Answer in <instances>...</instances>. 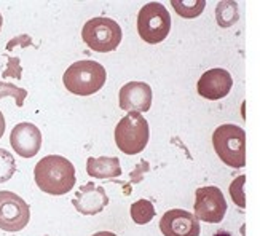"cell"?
Returning <instances> with one entry per match:
<instances>
[{"label":"cell","instance_id":"obj_1","mask_svg":"<svg viewBox=\"0 0 260 236\" xmlns=\"http://www.w3.org/2000/svg\"><path fill=\"white\" fill-rule=\"evenodd\" d=\"M34 179L42 192L48 195H66L75 185V167L61 155H48L34 170Z\"/></svg>","mask_w":260,"mask_h":236},{"label":"cell","instance_id":"obj_10","mask_svg":"<svg viewBox=\"0 0 260 236\" xmlns=\"http://www.w3.org/2000/svg\"><path fill=\"white\" fill-rule=\"evenodd\" d=\"M10 144L22 158H32L42 147V132L34 123H18L10 134Z\"/></svg>","mask_w":260,"mask_h":236},{"label":"cell","instance_id":"obj_20","mask_svg":"<svg viewBox=\"0 0 260 236\" xmlns=\"http://www.w3.org/2000/svg\"><path fill=\"white\" fill-rule=\"evenodd\" d=\"M7 96L13 97L18 107H22V104H24V99L27 96V91L24 88H18L15 85H11V83L0 82V99L7 97Z\"/></svg>","mask_w":260,"mask_h":236},{"label":"cell","instance_id":"obj_9","mask_svg":"<svg viewBox=\"0 0 260 236\" xmlns=\"http://www.w3.org/2000/svg\"><path fill=\"white\" fill-rule=\"evenodd\" d=\"M160 230L165 236H200L201 227L195 214L184 209H169L161 216Z\"/></svg>","mask_w":260,"mask_h":236},{"label":"cell","instance_id":"obj_15","mask_svg":"<svg viewBox=\"0 0 260 236\" xmlns=\"http://www.w3.org/2000/svg\"><path fill=\"white\" fill-rule=\"evenodd\" d=\"M216 19L220 27H230L236 21L240 19L238 13V4L230 2V0H223L216 8Z\"/></svg>","mask_w":260,"mask_h":236},{"label":"cell","instance_id":"obj_7","mask_svg":"<svg viewBox=\"0 0 260 236\" xmlns=\"http://www.w3.org/2000/svg\"><path fill=\"white\" fill-rule=\"evenodd\" d=\"M30 219V208L13 192H0V230L16 233L26 228Z\"/></svg>","mask_w":260,"mask_h":236},{"label":"cell","instance_id":"obj_25","mask_svg":"<svg viewBox=\"0 0 260 236\" xmlns=\"http://www.w3.org/2000/svg\"><path fill=\"white\" fill-rule=\"evenodd\" d=\"M93 236H117L115 233H112V231H98L94 233Z\"/></svg>","mask_w":260,"mask_h":236},{"label":"cell","instance_id":"obj_6","mask_svg":"<svg viewBox=\"0 0 260 236\" xmlns=\"http://www.w3.org/2000/svg\"><path fill=\"white\" fill-rule=\"evenodd\" d=\"M171 30V15L158 2H150L141 8L138 15V32L139 37L150 43L163 42Z\"/></svg>","mask_w":260,"mask_h":236},{"label":"cell","instance_id":"obj_5","mask_svg":"<svg viewBox=\"0 0 260 236\" xmlns=\"http://www.w3.org/2000/svg\"><path fill=\"white\" fill-rule=\"evenodd\" d=\"M121 37L123 33L118 22L104 16L86 21V24L82 29L83 42L98 53H109L117 50Z\"/></svg>","mask_w":260,"mask_h":236},{"label":"cell","instance_id":"obj_14","mask_svg":"<svg viewBox=\"0 0 260 236\" xmlns=\"http://www.w3.org/2000/svg\"><path fill=\"white\" fill-rule=\"evenodd\" d=\"M86 173L94 179H115L121 176V166L117 156H89L86 161Z\"/></svg>","mask_w":260,"mask_h":236},{"label":"cell","instance_id":"obj_21","mask_svg":"<svg viewBox=\"0 0 260 236\" xmlns=\"http://www.w3.org/2000/svg\"><path fill=\"white\" fill-rule=\"evenodd\" d=\"M4 77H11V78H16V80H21L22 77V69H21V64H19V58L13 56V58H8V65L7 69L2 74Z\"/></svg>","mask_w":260,"mask_h":236},{"label":"cell","instance_id":"obj_3","mask_svg":"<svg viewBox=\"0 0 260 236\" xmlns=\"http://www.w3.org/2000/svg\"><path fill=\"white\" fill-rule=\"evenodd\" d=\"M214 150L230 167L240 170L246 166V132L236 125H222L212 134Z\"/></svg>","mask_w":260,"mask_h":236},{"label":"cell","instance_id":"obj_16","mask_svg":"<svg viewBox=\"0 0 260 236\" xmlns=\"http://www.w3.org/2000/svg\"><path fill=\"white\" fill-rule=\"evenodd\" d=\"M171 5L174 7L179 16L191 19L200 16L205 11L206 2L205 0H171Z\"/></svg>","mask_w":260,"mask_h":236},{"label":"cell","instance_id":"obj_17","mask_svg":"<svg viewBox=\"0 0 260 236\" xmlns=\"http://www.w3.org/2000/svg\"><path fill=\"white\" fill-rule=\"evenodd\" d=\"M129 214L134 223L145 225V223H149L155 217V208L149 199H138L136 203L131 205Z\"/></svg>","mask_w":260,"mask_h":236},{"label":"cell","instance_id":"obj_13","mask_svg":"<svg viewBox=\"0 0 260 236\" xmlns=\"http://www.w3.org/2000/svg\"><path fill=\"white\" fill-rule=\"evenodd\" d=\"M120 109L129 112H149L152 106V88L144 82H129L123 85L118 94Z\"/></svg>","mask_w":260,"mask_h":236},{"label":"cell","instance_id":"obj_23","mask_svg":"<svg viewBox=\"0 0 260 236\" xmlns=\"http://www.w3.org/2000/svg\"><path fill=\"white\" fill-rule=\"evenodd\" d=\"M32 45V39L26 33H22V36H18L15 39H11L8 43H7V51H13L15 47H21V48H27Z\"/></svg>","mask_w":260,"mask_h":236},{"label":"cell","instance_id":"obj_11","mask_svg":"<svg viewBox=\"0 0 260 236\" xmlns=\"http://www.w3.org/2000/svg\"><path fill=\"white\" fill-rule=\"evenodd\" d=\"M233 86V78L225 69H211L205 72L197 83V91L208 100H219L225 97Z\"/></svg>","mask_w":260,"mask_h":236},{"label":"cell","instance_id":"obj_24","mask_svg":"<svg viewBox=\"0 0 260 236\" xmlns=\"http://www.w3.org/2000/svg\"><path fill=\"white\" fill-rule=\"evenodd\" d=\"M4 132H5V117L2 112H0V139H2Z\"/></svg>","mask_w":260,"mask_h":236},{"label":"cell","instance_id":"obj_26","mask_svg":"<svg viewBox=\"0 0 260 236\" xmlns=\"http://www.w3.org/2000/svg\"><path fill=\"white\" fill-rule=\"evenodd\" d=\"M214 236H232V234H230L229 231H225V230H219Z\"/></svg>","mask_w":260,"mask_h":236},{"label":"cell","instance_id":"obj_28","mask_svg":"<svg viewBox=\"0 0 260 236\" xmlns=\"http://www.w3.org/2000/svg\"><path fill=\"white\" fill-rule=\"evenodd\" d=\"M47 236H48V234H47Z\"/></svg>","mask_w":260,"mask_h":236},{"label":"cell","instance_id":"obj_12","mask_svg":"<svg viewBox=\"0 0 260 236\" xmlns=\"http://www.w3.org/2000/svg\"><path fill=\"white\" fill-rule=\"evenodd\" d=\"M72 205L83 216H96L109 205V196L104 187L96 185L94 182H88L82 185L75 193L72 198Z\"/></svg>","mask_w":260,"mask_h":236},{"label":"cell","instance_id":"obj_18","mask_svg":"<svg viewBox=\"0 0 260 236\" xmlns=\"http://www.w3.org/2000/svg\"><path fill=\"white\" fill-rule=\"evenodd\" d=\"M16 173V161L13 155L5 149H0V184L10 181Z\"/></svg>","mask_w":260,"mask_h":236},{"label":"cell","instance_id":"obj_19","mask_svg":"<svg viewBox=\"0 0 260 236\" xmlns=\"http://www.w3.org/2000/svg\"><path fill=\"white\" fill-rule=\"evenodd\" d=\"M244 184H246V176H238L235 181L230 184V196L233 199V203L240 208H246V196H244Z\"/></svg>","mask_w":260,"mask_h":236},{"label":"cell","instance_id":"obj_8","mask_svg":"<svg viewBox=\"0 0 260 236\" xmlns=\"http://www.w3.org/2000/svg\"><path fill=\"white\" fill-rule=\"evenodd\" d=\"M195 216L198 220L219 223L227 212V201L219 187H201L195 192Z\"/></svg>","mask_w":260,"mask_h":236},{"label":"cell","instance_id":"obj_22","mask_svg":"<svg viewBox=\"0 0 260 236\" xmlns=\"http://www.w3.org/2000/svg\"><path fill=\"white\" fill-rule=\"evenodd\" d=\"M150 170V166H149V161L147 160H141L139 164L136 166V170L129 174V184L134 185V184H139L142 179H144V174Z\"/></svg>","mask_w":260,"mask_h":236},{"label":"cell","instance_id":"obj_2","mask_svg":"<svg viewBox=\"0 0 260 236\" xmlns=\"http://www.w3.org/2000/svg\"><path fill=\"white\" fill-rule=\"evenodd\" d=\"M107 72L96 61H77L62 75L64 86L77 96H91L104 86Z\"/></svg>","mask_w":260,"mask_h":236},{"label":"cell","instance_id":"obj_4","mask_svg":"<svg viewBox=\"0 0 260 236\" xmlns=\"http://www.w3.org/2000/svg\"><path fill=\"white\" fill-rule=\"evenodd\" d=\"M150 139V129L147 120L138 114L129 112L123 117L115 128V142L117 147L126 155L141 153Z\"/></svg>","mask_w":260,"mask_h":236},{"label":"cell","instance_id":"obj_27","mask_svg":"<svg viewBox=\"0 0 260 236\" xmlns=\"http://www.w3.org/2000/svg\"><path fill=\"white\" fill-rule=\"evenodd\" d=\"M2 24H4V18H2V15H0V29H2Z\"/></svg>","mask_w":260,"mask_h":236}]
</instances>
